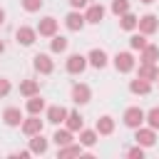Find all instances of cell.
I'll list each match as a JSON object with an SVG mask.
<instances>
[{
	"mask_svg": "<svg viewBox=\"0 0 159 159\" xmlns=\"http://www.w3.org/2000/svg\"><path fill=\"white\" fill-rule=\"evenodd\" d=\"M144 119H147V112L142 109V107H137V104H132V107H127L124 109V114H122V124L127 127V129H137V127H142L144 124Z\"/></svg>",
	"mask_w": 159,
	"mask_h": 159,
	"instance_id": "6da1fadb",
	"label": "cell"
},
{
	"mask_svg": "<svg viewBox=\"0 0 159 159\" xmlns=\"http://www.w3.org/2000/svg\"><path fill=\"white\" fill-rule=\"evenodd\" d=\"M112 65H114V70H117L119 75H129V72H134L137 60H134V55H132L129 50H122V52H117V55L112 57Z\"/></svg>",
	"mask_w": 159,
	"mask_h": 159,
	"instance_id": "7a4b0ae2",
	"label": "cell"
},
{
	"mask_svg": "<svg viewBox=\"0 0 159 159\" xmlns=\"http://www.w3.org/2000/svg\"><path fill=\"white\" fill-rule=\"evenodd\" d=\"M87 67H89L87 55L72 52V55H67V60H65V70H67V75H82Z\"/></svg>",
	"mask_w": 159,
	"mask_h": 159,
	"instance_id": "3957f363",
	"label": "cell"
},
{
	"mask_svg": "<svg viewBox=\"0 0 159 159\" xmlns=\"http://www.w3.org/2000/svg\"><path fill=\"white\" fill-rule=\"evenodd\" d=\"M32 67H35V72H40V75H52V72H55L52 52H37V55L32 57Z\"/></svg>",
	"mask_w": 159,
	"mask_h": 159,
	"instance_id": "277c9868",
	"label": "cell"
},
{
	"mask_svg": "<svg viewBox=\"0 0 159 159\" xmlns=\"http://www.w3.org/2000/svg\"><path fill=\"white\" fill-rule=\"evenodd\" d=\"M70 97H72V102H75L77 107H82V104H87V102L92 99V87H89L87 82H75L72 89H70Z\"/></svg>",
	"mask_w": 159,
	"mask_h": 159,
	"instance_id": "5b68a950",
	"label": "cell"
},
{
	"mask_svg": "<svg viewBox=\"0 0 159 159\" xmlns=\"http://www.w3.org/2000/svg\"><path fill=\"white\" fill-rule=\"evenodd\" d=\"M134 142H137V144H142L144 149L154 147V144H157V129H152L149 124L137 127V129H134Z\"/></svg>",
	"mask_w": 159,
	"mask_h": 159,
	"instance_id": "8992f818",
	"label": "cell"
},
{
	"mask_svg": "<svg viewBox=\"0 0 159 159\" xmlns=\"http://www.w3.org/2000/svg\"><path fill=\"white\" fill-rule=\"evenodd\" d=\"M37 37H40V35H37V27L20 25V27L15 30V42H17V45H22V47H32Z\"/></svg>",
	"mask_w": 159,
	"mask_h": 159,
	"instance_id": "52a82bcc",
	"label": "cell"
},
{
	"mask_svg": "<svg viewBox=\"0 0 159 159\" xmlns=\"http://www.w3.org/2000/svg\"><path fill=\"white\" fill-rule=\"evenodd\" d=\"M42 127H45V119H40V114H27V117L22 119V124H20V129H22V134H25L27 139L35 137V134H40Z\"/></svg>",
	"mask_w": 159,
	"mask_h": 159,
	"instance_id": "ba28073f",
	"label": "cell"
},
{
	"mask_svg": "<svg viewBox=\"0 0 159 159\" xmlns=\"http://www.w3.org/2000/svg\"><path fill=\"white\" fill-rule=\"evenodd\" d=\"M67 107H62V104H47V109H45V122H50V124H55V127H60V124H65V119H67Z\"/></svg>",
	"mask_w": 159,
	"mask_h": 159,
	"instance_id": "9c48e42d",
	"label": "cell"
},
{
	"mask_svg": "<svg viewBox=\"0 0 159 159\" xmlns=\"http://www.w3.org/2000/svg\"><path fill=\"white\" fill-rule=\"evenodd\" d=\"M104 15H107V10H104L102 2H89V5L84 7V20H87V25H99V22L104 20Z\"/></svg>",
	"mask_w": 159,
	"mask_h": 159,
	"instance_id": "30bf717a",
	"label": "cell"
},
{
	"mask_svg": "<svg viewBox=\"0 0 159 159\" xmlns=\"http://www.w3.org/2000/svg\"><path fill=\"white\" fill-rule=\"evenodd\" d=\"M84 25H87V20H84V12L82 10H70L65 15V27L70 32H80V30H84Z\"/></svg>",
	"mask_w": 159,
	"mask_h": 159,
	"instance_id": "8fae6325",
	"label": "cell"
},
{
	"mask_svg": "<svg viewBox=\"0 0 159 159\" xmlns=\"http://www.w3.org/2000/svg\"><path fill=\"white\" fill-rule=\"evenodd\" d=\"M57 30H60L57 17H52V15L40 17V22H37V35L40 37H52V35H57Z\"/></svg>",
	"mask_w": 159,
	"mask_h": 159,
	"instance_id": "7c38bea8",
	"label": "cell"
},
{
	"mask_svg": "<svg viewBox=\"0 0 159 159\" xmlns=\"http://www.w3.org/2000/svg\"><path fill=\"white\" fill-rule=\"evenodd\" d=\"M137 30H139V32H144L147 37H152V35L159 30V17H157L154 12H147V15H142V17H139V25H137Z\"/></svg>",
	"mask_w": 159,
	"mask_h": 159,
	"instance_id": "4fadbf2b",
	"label": "cell"
},
{
	"mask_svg": "<svg viewBox=\"0 0 159 159\" xmlns=\"http://www.w3.org/2000/svg\"><path fill=\"white\" fill-rule=\"evenodd\" d=\"M87 60H89V67H94V70H104L112 60H109V55L102 50V47H92L89 52H87Z\"/></svg>",
	"mask_w": 159,
	"mask_h": 159,
	"instance_id": "5bb4252c",
	"label": "cell"
},
{
	"mask_svg": "<svg viewBox=\"0 0 159 159\" xmlns=\"http://www.w3.org/2000/svg\"><path fill=\"white\" fill-rule=\"evenodd\" d=\"M47 109V102L42 94H32V97H25V112L27 114H45Z\"/></svg>",
	"mask_w": 159,
	"mask_h": 159,
	"instance_id": "9a60e30c",
	"label": "cell"
},
{
	"mask_svg": "<svg viewBox=\"0 0 159 159\" xmlns=\"http://www.w3.org/2000/svg\"><path fill=\"white\" fill-rule=\"evenodd\" d=\"M22 119H25V114L20 107H5L2 109V124L5 127H20Z\"/></svg>",
	"mask_w": 159,
	"mask_h": 159,
	"instance_id": "2e32d148",
	"label": "cell"
},
{
	"mask_svg": "<svg viewBox=\"0 0 159 159\" xmlns=\"http://www.w3.org/2000/svg\"><path fill=\"white\" fill-rule=\"evenodd\" d=\"M137 77H142V80H147V82H157V77H159V67H157V62H139V67H137Z\"/></svg>",
	"mask_w": 159,
	"mask_h": 159,
	"instance_id": "e0dca14e",
	"label": "cell"
},
{
	"mask_svg": "<svg viewBox=\"0 0 159 159\" xmlns=\"http://www.w3.org/2000/svg\"><path fill=\"white\" fill-rule=\"evenodd\" d=\"M114 127H117V122H114V117H109V114H102V117L94 122V129L99 132V137L114 134Z\"/></svg>",
	"mask_w": 159,
	"mask_h": 159,
	"instance_id": "ac0fdd59",
	"label": "cell"
},
{
	"mask_svg": "<svg viewBox=\"0 0 159 159\" xmlns=\"http://www.w3.org/2000/svg\"><path fill=\"white\" fill-rule=\"evenodd\" d=\"M77 134H80L77 139H80V144H82L84 149H89V147H94V144L99 142V132H97V129H87V127H82Z\"/></svg>",
	"mask_w": 159,
	"mask_h": 159,
	"instance_id": "d6986e66",
	"label": "cell"
},
{
	"mask_svg": "<svg viewBox=\"0 0 159 159\" xmlns=\"http://www.w3.org/2000/svg\"><path fill=\"white\" fill-rule=\"evenodd\" d=\"M47 149H50V139L47 137H42V132L40 134H35V137H30V152L32 154H47Z\"/></svg>",
	"mask_w": 159,
	"mask_h": 159,
	"instance_id": "ffe728a7",
	"label": "cell"
},
{
	"mask_svg": "<svg viewBox=\"0 0 159 159\" xmlns=\"http://www.w3.org/2000/svg\"><path fill=\"white\" fill-rule=\"evenodd\" d=\"M129 92H132V94L147 97V94H152V82L142 80V77H134V80H129Z\"/></svg>",
	"mask_w": 159,
	"mask_h": 159,
	"instance_id": "44dd1931",
	"label": "cell"
},
{
	"mask_svg": "<svg viewBox=\"0 0 159 159\" xmlns=\"http://www.w3.org/2000/svg\"><path fill=\"white\" fill-rule=\"evenodd\" d=\"M65 127H67L70 132H75V134H77V132L84 127V117H82L77 109H70V112H67V119H65Z\"/></svg>",
	"mask_w": 159,
	"mask_h": 159,
	"instance_id": "7402d4cb",
	"label": "cell"
},
{
	"mask_svg": "<svg viewBox=\"0 0 159 159\" xmlns=\"http://www.w3.org/2000/svg\"><path fill=\"white\" fill-rule=\"evenodd\" d=\"M84 152V147L80 142H72V144H65V147H57V159H70V157H80Z\"/></svg>",
	"mask_w": 159,
	"mask_h": 159,
	"instance_id": "603a6c76",
	"label": "cell"
},
{
	"mask_svg": "<svg viewBox=\"0 0 159 159\" xmlns=\"http://www.w3.org/2000/svg\"><path fill=\"white\" fill-rule=\"evenodd\" d=\"M137 25H139V17H137L132 10L124 12V15H119V30H124V32H134Z\"/></svg>",
	"mask_w": 159,
	"mask_h": 159,
	"instance_id": "cb8c5ba5",
	"label": "cell"
},
{
	"mask_svg": "<svg viewBox=\"0 0 159 159\" xmlns=\"http://www.w3.org/2000/svg\"><path fill=\"white\" fill-rule=\"evenodd\" d=\"M67 47H70V40L65 35H52L50 37V52L52 55H62V52H67Z\"/></svg>",
	"mask_w": 159,
	"mask_h": 159,
	"instance_id": "d4e9b609",
	"label": "cell"
},
{
	"mask_svg": "<svg viewBox=\"0 0 159 159\" xmlns=\"http://www.w3.org/2000/svg\"><path fill=\"white\" fill-rule=\"evenodd\" d=\"M52 142H55L57 147H65V144H72V142H75V132H70L67 127H62V129L57 127V129H55V134H52Z\"/></svg>",
	"mask_w": 159,
	"mask_h": 159,
	"instance_id": "484cf974",
	"label": "cell"
},
{
	"mask_svg": "<svg viewBox=\"0 0 159 159\" xmlns=\"http://www.w3.org/2000/svg\"><path fill=\"white\" fill-rule=\"evenodd\" d=\"M159 60V45L149 42L144 50H139V62H157Z\"/></svg>",
	"mask_w": 159,
	"mask_h": 159,
	"instance_id": "4316f807",
	"label": "cell"
},
{
	"mask_svg": "<svg viewBox=\"0 0 159 159\" xmlns=\"http://www.w3.org/2000/svg\"><path fill=\"white\" fill-rule=\"evenodd\" d=\"M17 92H20L22 97L40 94V82H37V80H22V82H20V87H17Z\"/></svg>",
	"mask_w": 159,
	"mask_h": 159,
	"instance_id": "83f0119b",
	"label": "cell"
},
{
	"mask_svg": "<svg viewBox=\"0 0 159 159\" xmlns=\"http://www.w3.org/2000/svg\"><path fill=\"white\" fill-rule=\"evenodd\" d=\"M147 45H149V40H147V35H144V32H137V30H134V32L129 35V50L139 52V50H144Z\"/></svg>",
	"mask_w": 159,
	"mask_h": 159,
	"instance_id": "f1b7e54d",
	"label": "cell"
},
{
	"mask_svg": "<svg viewBox=\"0 0 159 159\" xmlns=\"http://www.w3.org/2000/svg\"><path fill=\"white\" fill-rule=\"evenodd\" d=\"M109 10L119 17V15H124V12H129L132 10V5H129V0H112V5H109Z\"/></svg>",
	"mask_w": 159,
	"mask_h": 159,
	"instance_id": "f546056e",
	"label": "cell"
},
{
	"mask_svg": "<svg viewBox=\"0 0 159 159\" xmlns=\"http://www.w3.org/2000/svg\"><path fill=\"white\" fill-rule=\"evenodd\" d=\"M20 5L25 12H40L45 7V0H20Z\"/></svg>",
	"mask_w": 159,
	"mask_h": 159,
	"instance_id": "4dcf8cb0",
	"label": "cell"
},
{
	"mask_svg": "<svg viewBox=\"0 0 159 159\" xmlns=\"http://www.w3.org/2000/svg\"><path fill=\"white\" fill-rule=\"evenodd\" d=\"M144 124H149L152 129H157V132H159V107H152V109L147 112V119H144Z\"/></svg>",
	"mask_w": 159,
	"mask_h": 159,
	"instance_id": "1f68e13d",
	"label": "cell"
},
{
	"mask_svg": "<svg viewBox=\"0 0 159 159\" xmlns=\"http://www.w3.org/2000/svg\"><path fill=\"white\" fill-rule=\"evenodd\" d=\"M10 92H12V82L7 77H0V99H5Z\"/></svg>",
	"mask_w": 159,
	"mask_h": 159,
	"instance_id": "d6a6232c",
	"label": "cell"
},
{
	"mask_svg": "<svg viewBox=\"0 0 159 159\" xmlns=\"http://www.w3.org/2000/svg\"><path fill=\"white\" fill-rule=\"evenodd\" d=\"M127 157H132V159H144V147H142V144L129 147V149H127Z\"/></svg>",
	"mask_w": 159,
	"mask_h": 159,
	"instance_id": "836d02e7",
	"label": "cell"
},
{
	"mask_svg": "<svg viewBox=\"0 0 159 159\" xmlns=\"http://www.w3.org/2000/svg\"><path fill=\"white\" fill-rule=\"evenodd\" d=\"M67 2H70L72 10H84V7L89 5V0H67Z\"/></svg>",
	"mask_w": 159,
	"mask_h": 159,
	"instance_id": "e575fe53",
	"label": "cell"
},
{
	"mask_svg": "<svg viewBox=\"0 0 159 159\" xmlns=\"http://www.w3.org/2000/svg\"><path fill=\"white\" fill-rule=\"evenodd\" d=\"M0 25H5V10L0 7Z\"/></svg>",
	"mask_w": 159,
	"mask_h": 159,
	"instance_id": "d590c367",
	"label": "cell"
},
{
	"mask_svg": "<svg viewBox=\"0 0 159 159\" xmlns=\"http://www.w3.org/2000/svg\"><path fill=\"white\" fill-rule=\"evenodd\" d=\"M5 52V40H0V55Z\"/></svg>",
	"mask_w": 159,
	"mask_h": 159,
	"instance_id": "8d00e7d4",
	"label": "cell"
},
{
	"mask_svg": "<svg viewBox=\"0 0 159 159\" xmlns=\"http://www.w3.org/2000/svg\"><path fill=\"white\" fill-rule=\"evenodd\" d=\"M142 5H152V2H157V0H139Z\"/></svg>",
	"mask_w": 159,
	"mask_h": 159,
	"instance_id": "74e56055",
	"label": "cell"
},
{
	"mask_svg": "<svg viewBox=\"0 0 159 159\" xmlns=\"http://www.w3.org/2000/svg\"><path fill=\"white\" fill-rule=\"evenodd\" d=\"M157 84H159V77H157Z\"/></svg>",
	"mask_w": 159,
	"mask_h": 159,
	"instance_id": "f35d334b",
	"label": "cell"
}]
</instances>
